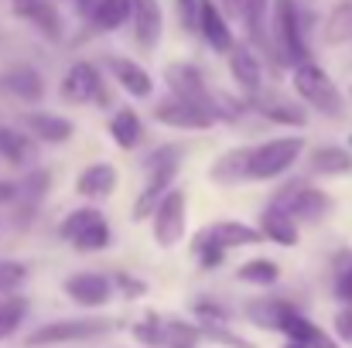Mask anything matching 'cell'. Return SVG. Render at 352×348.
Returning <instances> with one entry per match:
<instances>
[{"label":"cell","instance_id":"42","mask_svg":"<svg viewBox=\"0 0 352 348\" xmlns=\"http://www.w3.org/2000/svg\"><path fill=\"white\" fill-rule=\"evenodd\" d=\"M14 195H17V185H10V181H0V205H3V202H10Z\"/></svg>","mask_w":352,"mask_h":348},{"label":"cell","instance_id":"44","mask_svg":"<svg viewBox=\"0 0 352 348\" xmlns=\"http://www.w3.org/2000/svg\"><path fill=\"white\" fill-rule=\"evenodd\" d=\"M349 96H352V86H349Z\"/></svg>","mask_w":352,"mask_h":348},{"label":"cell","instance_id":"20","mask_svg":"<svg viewBox=\"0 0 352 348\" xmlns=\"http://www.w3.org/2000/svg\"><path fill=\"white\" fill-rule=\"evenodd\" d=\"M10 3H14V14L34 24L48 41H62V17L48 0H10Z\"/></svg>","mask_w":352,"mask_h":348},{"label":"cell","instance_id":"29","mask_svg":"<svg viewBox=\"0 0 352 348\" xmlns=\"http://www.w3.org/2000/svg\"><path fill=\"white\" fill-rule=\"evenodd\" d=\"M322 38H325V45H346V41H352V0H339L329 10Z\"/></svg>","mask_w":352,"mask_h":348},{"label":"cell","instance_id":"34","mask_svg":"<svg viewBox=\"0 0 352 348\" xmlns=\"http://www.w3.org/2000/svg\"><path fill=\"white\" fill-rule=\"evenodd\" d=\"M202 332L188 321H164V348H199Z\"/></svg>","mask_w":352,"mask_h":348},{"label":"cell","instance_id":"5","mask_svg":"<svg viewBox=\"0 0 352 348\" xmlns=\"http://www.w3.org/2000/svg\"><path fill=\"white\" fill-rule=\"evenodd\" d=\"M294 93H298L308 106H315L318 113H325V116L342 113V93H339V86H336L332 76H329L322 65H315L311 58L301 62V65H294Z\"/></svg>","mask_w":352,"mask_h":348},{"label":"cell","instance_id":"38","mask_svg":"<svg viewBox=\"0 0 352 348\" xmlns=\"http://www.w3.org/2000/svg\"><path fill=\"white\" fill-rule=\"evenodd\" d=\"M175 3H178L182 27H188V31H199V3H202V0H175Z\"/></svg>","mask_w":352,"mask_h":348},{"label":"cell","instance_id":"18","mask_svg":"<svg viewBox=\"0 0 352 348\" xmlns=\"http://www.w3.org/2000/svg\"><path fill=\"white\" fill-rule=\"evenodd\" d=\"M110 76L117 79V86L130 96V100H151L154 96V79L144 65L130 62V58H110Z\"/></svg>","mask_w":352,"mask_h":348},{"label":"cell","instance_id":"7","mask_svg":"<svg viewBox=\"0 0 352 348\" xmlns=\"http://www.w3.org/2000/svg\"><path fill=\"white\" fill-rule=\"evenodd\" d=\"M110 332V321L103 318H62V321H48L41 328H34L24 342L28 348H45V345H69V342H89Z\"/></svg>","mask_w":352,"mask_h":348},{"label":"cell","instance_id":"9","mask_svg":"<svg viewBox=\"0 0 352 348\" xmlns=\"http://www.w3.org/2000/svg\"><path fill=\"white\" fill-rule=\"evenodd\" d=\"M164 82H168L171 96H178V100H185V103L206 110V113L216 119V89L206 86V79H202V72H199L195 65H188V62L168 65V69H164Z\"/></svg>","mask_w":352,"mask_h":348},{"label":"cell","instance_id":"27","mask_svg":"<svg viewBox=\"0 0 352 348\" xmlns=\"http://www.w3.org/2000/svg\"><path fill=\"white\" fill-rule=\"evenodd\" d=\"M294 311V304L280 301V297H260L246 308V318L260 328H270V332H280V325L287 321V314Z\"/></svg>","mask_w":352,"mask_h":348},{"label":"cell","instance_id":"17","mask_svg":"<svg viewBox=\"0 0 352 348\" xmlns=\"http://www.w3.org/2000/svg\"><path fill=\"white\" fill-rule=\"evenodd\" d=\"M130 24H133V38H137V45H140L144 51L157 48V41H161V31H164L161 3H157V0H133Z\"/></svg>","mask_w":352,"mask_h":348},{"label":"cell","instance_id":"32","mask_svg":"<svg viewBox=\"0 0 352 348\" xmlns=\"http://www.w3.org/2000/svg\"><path fill=\"white\" fill-rule=\"evenodd\" d=\"M267 10H270V0H243V21H246V31L250 38L267 48Z\"/></svg>","mask_w":352,"mask_h":348},{"label":"cell","instance_id":"25","mask_svg":"<svg viewBox=\"0 0 352 348\" xmlns=\"http://www.w3.org/2000/svg\"><path fill=\"white\" fill-rule=\"evenodd\" d=\"M110 137H113V143L120 150H137L140 140H144V119H140V113L130 110V106L117 110L110 116Z\"/></svg>","mask_w":352,"mask_h":348},{"label":"cell","instance_id":"28","mask_svg":"<svg viewBox=\"0 0 352 348\" xmlns=\"http://www.w3.org/2000/svg\"><path fill=\"white\" fill-rule=\"evenodd\" d=\"M246 164H250V147L226 150V154L212 164L209 178H212V181H219V185H236V181H243V178H246Z\"/></svg>","mask_w":352,"mask_h":348},{"label":"cell","instance_id":"36","mask_svg":"<svg viewBox=\"0 0 352 348\" xmlns=\"http://www.w3.org/2000/svg\"><path fill=\"white\" fill-rule=\"evenodd\" d=\"M336 297L342 308H352V256H346V263L336 266V283H332Z\"/></svg>","mask_w":352,"mask_h":348},{"label":"cell","instance_id":"15","mask_svg":"<svg viewBox=\"0 0 352 348\" xmlns=\"http://www.w3.org/2000/svg\"><path fill=\"white\" fill-rule=\"evenodd\" d=\"M250 106L263 116V119L280 123V126H298V130H301V126L308 123V110H305L301 103L280 96V93H256V96L250 100Z\"/></svg>","mask_w":352,"mask_h":348},{"label":"cell","instance_id":"33","mask_svg":"<svg viewBox=\"0 0 352 348\" xmlns=\"http://www.w3.org/2000/svg\"><path fill=\"white\" fill-rule=\"evenodd\" d=\"M24 314H28V301L24 297H17V294L0 297V338H10L21 328Z\"/></svg>","mask_w":352,"mask_h":348},{"label":"cell","instance_id":"22","mask_svg":"<svg viewBox=\"0 0 352 348\" xmlns=\"http://www.w3.org/2000/svg\"><path fill=\"white\" fill-rule=\"evenodd\" d=\"M0 157L14 167H31L38 161V143L21 133V130H10V126H0Z\"/></svg>","mask_w":352,"mask_h":348},{"label":"cell","instance_id":"19","mask_svg":"<svg viewBox=\"0 0 352 348\" xmlns=\"http://www.w3.org/2000/svg\"><path fill=\"white\" fill-rule=\"evenodd\" d=\"M117 167L113 164H107V161H96V164H89L79 178H76V192L82 195V198H89V202H103V198H110L113 192H117Z\"/></svg>","mask_w":352,"mask_h":348},{"label":"cell","instance_id":"39","mask_svg":"<svg viewBox=\"0 0 352 348\" xmlns=\"http://www.w3.org/2000/svg\"><path fill=\"white\" fill-rule=\"evenodd\" d=\"M110 283H113V287H120L126 297H140V294L147 290V287H144V280H137V277H126V273H113V277H110Z\"/></svg>","mask_w":352,"mask_h":348},{"label":"cell","instance_id":"2","mask_svg":"<svg viewBox=\"0 0 352 348\" xmlns=\"http://www.w3.org/2000/svg\"><path fill=\"white\" fill-rule=\"evenodd\" d=\"M305 154V137H274L267 143L250 147V164H246V178L250 181H274L280 174H287Z\"/></svg>","mask_w":352,"mask_h":348},{"label":"cell","instance_id":"26","mask_svg":"<svg viewBox=\"0 0 352 348\" xmlns=\"http://www.w3.org/2000/svg\"><path fill=\"white\" fill-rule=\"evenodd\" d=\"M3 86H7L17 100H24V103H38V100L45 96V79H41L31 65H14V69H7V72H3Z\"/></svg>","mask_w":352,"mask_h":348},{"label":"cell","instance_id":"23","mask_svg":"<svg viewBox=\"0 0 352 348\" xmlns=\"http://www.w3.org/2000/svg\"><path fill=\"white\" fill-rule=\"evenodd\" d=\"M256 229H260L263 239H270V242H277V246H298V239H301V226H298L291 216H284L280 209H274V205L263 209Z\"/></svg>","mask_w":352,"mask_h":348},{"label":"cell","instance_id":"3","mask_svg":"<svg viewBox=\"0 0 352 348\" xmlns=\"http://www.w3.org/2000/svg\"><path fill=\"white\" fill-rule=\"evenodd\" d=\"M58 235H62L76 253H103V249H110V242H113V229H110L107 216H103L100 209H93V205L69 212V216L58 222Z\"/></svg>","mask_w":352,"mask_h":348},{"label":"cell","instance_id":"6","mask_svg":"<svg viewBox=\"0 0 352 348\" xmlns=\"http://www.w3.org/2000/svg\"><path fill=\"white\" fill-rule=\"evenodd\" d=\"M270 205L280 209L284 216H291L298 226H301V222H318V219H325V216L332 212L329 192H322V188H315V185H284V188L274 195Z\"/></svg>","mask_w":352,"mask_h":348},{"label":"cell","instance_id":"12","mask_svg":"<svg viewBox=\"0 0 352 348\" xmlns=\"http://www.w3.org/2000/svg\"><path fill=\"white\" fill-rule=\"evenodd\" d=\"M154 119L164 123V126H175V130H209V126L216 123L206 110H199V106H192V103H185V100H178V96L157 100Z\"/></svg>","mask_w":352,"mask_h":348},{"label":"cell","instance_id":"30","mask_svg":"<svg viewBox=\"0 0 352 348\" xmlns=\"http://www.w3.org/2000/svg\"><path fill=\"white\" fill-rule=\"evenodd\" d=\"M133 14V0H96L93 3V24L100 31H117L130 21Z\"/></svg>","mask_w":352,"mask_h":348},{"label":"cell","instance_id":"21","mask_svg":"<svg viewBox=\"0 0 352 348\" xmlns=\"http://www.w3.org/2000/svg\"><path fill=\"white\" fill-rule=\"evenodd\" d=\"M230 72H233L236 86L253 100L256 93H263V69H260V58L246 48V45H236L230 51Z\"/></svg>","mask_w":352,"mask_h":348},{"label":"cell","instance_id":"43","mask_svg":"<svg viewBox=\"0 0 352 348\" xmlns=\"http://www.w3.org/2000/svg\"><path fill=\"white\" fill-rule=\"evenodd\" d=\"M349 147H352V137H349Z\"/></svg>","mask_w":352,"mask_h":348},{"label":"cell","instance_id":"1","mask_svg":"<svg viewBox=\"0 0 352 348\" xmlns=\"http://www.w3.org/2000/svg\"><path fill=\"white\" fill-rule=\"evenodd\" d=\"M182 161H185V150H182L178 143H164V147H157V150L147 154V161H144V167H147V185L140 188V195H137V202H133V219H137V222L151 219L154 209H157V202L175 188V178H178V171H182Z\"/></svg>","mask_w":352,"mask_h":348},{"label":"cell","instance_id":"40","mask_svg":"<svg viewBox=\"0 0 352 348\" xmlns=\"http://www.w3.org/2000/svg\"><path fill=\"white\" fill-rule=\"evenodd\" d=\"M336 335H339L346 345H352V308H342V311L336 314Z\"/></svg>","mask_w":352,"mask_h":348},{"label":"cell","instance_id":"41","mask_svg":"<svg viewBox=\"0 0 352 348\" xmlns=\"http://www.w3.org/2000/svg\"><path fill=\"white\" fill-rule=\"evenodd\" d=\"M219 10H226L233 17H243V0H219Z\"/></svg>","mask_w":352,"mask_h":348},{"label":"cell","instance_id":"37","mask_svg":"<svg viewBox=\"0 0 352 348\" xmlns=\"http://www.w3.org/2000/svg\"><path fill=\"white\" fill-rule=\"evenodd\" d=\"M195 253H199V266H202V270H216V266L226 259V249L209 246V242H195Z\"/></svg>","mask_w":352,"mask_h":348},{"label":"cell","instance_id":"8","mask_svg":"<svg viewBox=\"0 0 352 348\" xmlns=\"http://www.w3.org/2000/svg\"><path fill=\"white\" fill-rule=\"evenodd\" d=\"M185 229H188V195H185V188H171L151 216L154 242L161 249H175L185 239Z\"/></svg>","mask_w":352,"mask_h":348},{"label":"cell","instance_id":"35","mask_svg":"<svg viewBox=\"0 0 352 348\" xmlns=\"http://www.w3.org/2000/svg\"><path fill=\"white\" fill-rule=\"evenodd\" d=\"M133 338L140 342V345H147V348H164V321L161 318H144V321H137L133 328Z\"/></svg>","mask_w":352,"mask_h":348},{"label":"cell","instance_id":"31","mask_svg":"<svg viewBox=\"0 0 352 348\" xmlns=\"http://www.w3.org/2000/svg\"><path fill=\"white\" fill-rule=\"evenodd\" d=\"M236 280L250 283V287H274L280 280V266L277 259H267V256H256V259H246L239 270H236Z\"/></svg>","mask_w":352,"mask_h":348},{"label":"cell","instance_id":"16","mask_svg":"<svg viewBox=\"0 0 352 348\" xmlns=\"http://www.w3.org/2000/svg\"><path fill=\"white\" fill-rule=\"evenodd\" d=\"M199 34H202L206 45H209L212 51H219V55H230L236 48V38H233V31H230V24H226V14H223L219 3H212V0H202V3H199Z\"/></svg>","mask_w":352,"mask_h":348},{"label":"cell","instance_id":"24","mask_svg":"<svg viewBox=\"0 0 352 348\" xmlns=\"http://www.w3.org/2000/svg\"><path fill=\"white\" fill-rule=\"evenodd\" d=\"M311 171L322 178H346L352 174V150L339 143H325L311 150Z\"/></svg>","mask_w":352,"mask_h":348},{"label":"cell","instance_id":"10","mask_svg":"<svg viewBox=\"0 0 352 348\" xmlns=\"http://www.w3.org/2000/svg\"><path fill=\"white\" fill-rule=\"evenodd\" d=\"M58 93H62L65 103H76V106H82V103H110L103 76H100V69L93 62L69 65V72L62 76V89Z\"/></svg>","mask_w":352,"mask_h":348},{"label":"cell","instance_id":"13","mask_svg":"<svg viewBox=\"0 0 352 348\" xmlns=\"http://www.w3.org/2000/svg\"><path fill=\"white\" fill-rule=\"evenodd\" d=\"M28 137L34 143H69L72 133H76V123L65 119L58 113H48V110H34V113H24L21 116Z\"/></svg>","mask_w":352,"mask_h":348},{"label":"cell","instance_id":"4","mask_svg":"<svg viewBox=\"0 0 352 348\" xmlns=\"http://www.w3.org/2000/svg\"><path fill=\"white\" fill-rule=\"evenodd\" d=\"M270 21H274V45L280 62L287 65L308 62V41H305L298 0H270Z\"/></svg>","mask_w":352,"mask_h":348},{"label":"cell","instance_id":"14","mask_svg":"<svg viewBox=\"0 0 352 348\" xmlns=\"http://www.w3.org/2000/svg\"><path fill=\"white\" fill-rule=\"evenodd\" d=\"M195 242H209V246H219V249H239V246H256L263 242V235L256 226H246V222H236V219H223V222H212L195 235Z\"/></svg>","mask_w":352,"mask_h":348},{"label":"cell","instance_id":"11","mask_svg":"<svg viewBox=\"0 0 352 348\" xmlns=\"http://www.w3.org/2000/svg\"><path fill=\"white\" fill-rule=\"evenodd\" d=\"M62 290H65V297H69L72 304H79V308H86V311L107 308V304L113 301V283H110V277H103V273H72V277H65Z\"/></svg>","mask_w":352,"mask_h":348}]
</instances>
